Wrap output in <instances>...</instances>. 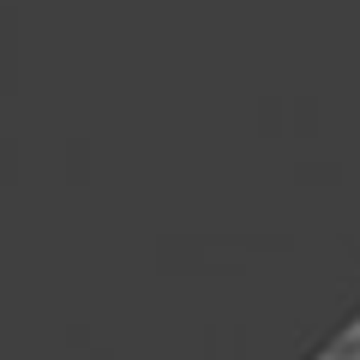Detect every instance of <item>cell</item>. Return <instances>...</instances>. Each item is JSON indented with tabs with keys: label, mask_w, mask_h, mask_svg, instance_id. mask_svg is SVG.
<instances>
[{
	"label": "cell",
	"mask_w": 360,
	"mask_h": 360,
	"mask_svg": "<svg viewBox=\"0 0 360 360\" xmlns=\"http://www.w3.org/2000/svg\"><path fill=\"white\" fill-rule=\"evenodd\" d=\"M324 360H360V354H354V348H348V342H336V348H330V354H324Z\"/></svg>",
	"instance_id": "obj_1"
}]
</instances>
